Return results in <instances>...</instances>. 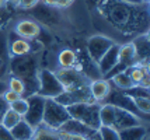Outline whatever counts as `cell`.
Returning <instances> with one entry per match:
<instances>
[{
  "label": "cell",
  "instance_id": "cell-9",
  "mask_svg": "<svg viewBox=\"0 0 150 140\" xmlns=\"http://www.w3.org/2000/svg\"><path fill=\"white\" fill-rule=\"evenodd\" d=\"M115 42L104 35H93L88 38L87 44H86V52L90 56L93 62L98 63V60L101 59L104 53L114 45Z\"/></svg>",
  "mask_w": 150,
  "mask_h": 140
},
{
  "label": "cell",
  "instance_id": "cell-45",
  "mask_svg": "<svg viewBox=\"0 0 150 140\" xmlns=\"http://www.w3.org/2000/svg\"><path fill=\"white\" fill-rule=\"evenodd\" d=\"M31 140H34V139H31Z\"/></svg>",
  "mask_w": 150,
  "mask_h": 140
},
{
  "label": "cell",
  "instance_id": "cell-34",
  "mask_svg": "<svg viewBox=\"0 0 150 140\" xmlns=\"http://www.w3.org/2000/svg\"><path fill=\"white\" fill-rule=\"evenodd\" d=\"M1 97H3V100L6 101V102L8 104V105H10L11 102H14L16 100H18V98H20V95H18V94L13 93V91H11V90H8V88H7V90H6V93L3 94Z\"/></svg>",
  "mask_w": 150,
  "mask_h": 140
},
{
  "label": "cell",
  "instance_id": "cell-39",
  "mask_svg": "<svg viewBox=\"0 0 150 140\" xmlns=\"http://www.w3.org/2000/svg\"><path fill=\"white\" fill-rule=\"evenodd\" d=\"M7 109H8V104L0 95V122H1V118H3V115H4V112H6Z\"/></svg>",
  "mask_w": 150,
  "mask_h": 140
},
{
  "label": "cell",
  "instance_id": "cell-13",
  "mask_svg": "<svg viewBox=\"0 0 150 140\" xmlns=\"http://www.w3.org/2000/svg\"><path fill=\"white\" fill-rule=\"evenodd\" d=\"M133 48H135V53H136V62L142 65H149V35L147 32L139 34L135 39L132 41Z\"/></svg>",
  "mask_w": 150,
  "mask_h": 140
},
{
  "label": "cell",
  "instance_id": "cell-38",
  "mask_svg": "<svg viewBox=\"0 0 150 140\" xmlns=\"http://www.w3.org/2000/svg\"><path fill=\"white\" fill-rule=\"evenodd\" d=\"M0 140H14L13 136H11L10 129H7L6 126H3L1 123H0Z\"/></svg>",
  "mask_w": 150,
  "mask_h": 140
},
{
  "label": "cell",
  "instance_id": "cell-25",
  "mask_svg": "<svg viewBox=\"0 0 150 140\" xmlns=\"http://www.w3.org/2000/svg\"><path fill=\"white\" fill-rule=\"evenodd\" d=\"M115 116V107L111 104H103L100 107V123L101 126H111L114 123Z\"/></svg>",
  "mask_w": 150,
  "mask_h": 140
},
{
  "label": "cell",
  "instance_id": "cell-1",
  "mask_svg": "<svg viewBox=\"0 0 150 140\" xmlns=\"http://www.w3.org/2000/svg\"><path fill=\"white\" fill-rule=\"evenodd\" d=\"M98 11L104 14L107 20L115 28L125 34L147 31V11L137 6H132L121 0H94Z\"/></svg>",
  "mask_w": 150,
  "mask_h": 140
},
{
  "label": "cell",
  "instance_id": "cell-5",
  "mask_svg": "<svg viewBox=\"0 0 150 140\" xmlns=\"http://www.w3.org/2000/svg\"><path fill=\"white\" fill-rule=\"evenodd\" d=\"M38 83L39 86L37 94L44 98H56L59 94L63 93V87L58 77L48 69H42L38 72Z\"/></svg>",
  "mask_w": 150,
  "mask_h": 140
},
{
  "label": "cell",
  "instance_id": "cell-3",
  "mask_svg": "<svg viewBox=\"0 0 150 140\" xmlns=\"http://www.w3.org/2000/svg\"><path fill=\"white\" fill-rule=\"evenodd\" d=\"M100 107H101L100 102H93V104H76V105H70L66 108H67V112L72 119H76L86 126L97 130L101 126Z\"/></svg>",
  "mask_w": 150,
  "mask_h": 140
},
{
  "label": "cell",
  "instance_id": "cell-33",
  "mask_svg": "<svg viewBox=\"0 0 150 140\" xmlns=\"http://www.w3.org/2000/svg\"><path fill=\"white\" fill-rule=\"evenodd\" d=\"M41 1L45 3L46 6L55 7V8H66L74 3V0H41Z\"/></svg>",
  "mask_w": 150,
  "mask_h": 140
},
{
  "label": "cell",
  "instance_id": "cell-26",
  "mask_svg": "<svg viewBox=\"0 0 150 140\" xmlns=\"http://www.w3.org/2000/svg\"><path fill=\"white\" fill-rule=\"evenodd\" d=\"M110 81H112V84L117 87L118 90H122V91H125V90H129V88H132V87H133L132 80L129 79V76L125 73V72H121V73L115 74L114 77H111V79H110Z\"/></svg>",
  "mask_w": 150,
  "mask_h": 140
},
{
  "label": "cell",
  "instance_id": "cell-24",
  "mask_svg": "<svg viewBox=\"0 0 150 140\" xmlns=\"http://www.w3.org/2000/svg\"><path fill=\"white\" fill-rule=\"evenodd\" d=\"M33 139L34 140H62L58 130L49 129V127L44 126V125H39L38 127H35Z\"/></svg>",
  "mask_w": 150,
  "mask_h": 140
},
{
  "label": "cell",
  "instance_id": "cell-43",
  "mask_svg": "<svg viewBox=\"0 0 150 140\" xmlns=\"http://www.w3.org/2000/svg\"><path fill=\"white\" fill-rule=\"evenodd\" d=\"M6 3H7V0H0V8L6 6Z\"/></svg>",
  "mask_w": 150,
  "mask_h": 140
},
{
  "label": "cell",
  "instance_id": "cell-23",
  "mask_svg": "<svg viewBox=\"0 0 150 140\" xmlns=\"http://www.w3.org/2000/svg\"><path fill=\"white\" fill-rule=\"evenodd\" d=\"M58 63L59 67H76L77 66V55L72 49H63L58 55Z\"/></svg>",
  "mask_w": 150,
  "mask_h": 140
},
{
  "label": "cell",
  "instance_id": "cell-40",
  "mask_svg": "<svg viewBox=\"0 0 150 140\" xmlns=\"http://www.w3.org/2000/svg\"><path fill=\"white\" fill-rule=\"evenodd\" d=\"M121 1L132 4V6H142V0H121Z\"/></svg>",
  "mask_w": 150,
  "mask_h": 140
},
{
  "label": "cell",
  "instance_id": "cell-10",
  "mask_svg": "<svg viewBox=\"0 0 150 140\" xmlns=\"http://www.w3.org/2000/svg\"><path fill=\"white\" fill-rule=\"evenodd\" d=\"M105 104H111L114 107L125 109V111H128V112H132L133 115H136V116H139V118L142 119V113L137 111L136 105H135V102H133V98L129 97V95H126L122 90H111L110 95H108L107 100H105Z\"/></svg>",
  "mask_w": 150,
  "mask_h": 140
},
{
  "label": "cell",
  "instance_id": "cell-35",
  "mask_svg": "<svg viewBox=\"0 0 150 140\" xmlns=\"http://www.w3.org/2000/svg\"><path fill=\"white\" fill-rule=\"evenodd\" d=\"M41 0H18V6L21 8H25V10H31L34 6H37Z\"/></svg>",
  "mask_w": 150,
  "mask_h": 140
},
{
  "label": "cell",
  "instance_id": "cell-31",
  "mask_svg": "<svg viewBox=\"0 0 150 140\" xmlns=\"http://www.w3.org/2000/svg\"><path fill=\"white\" fill-rule=\"evenodd\" d=\"M7 88L8 90H11L13 93L18 94L20 97H23L24 93H25V86H24V83L20 80V79H16V77H11L8 83H7Z\"/></svg>",
  "mask_w": 150,
  "mask_h": 140
},
{
  "label": "cell",
  "instance_id": "cell-7",
  "mask_svg": "<svg viewBox=\"0 0 150 140\" xmlns=\"http://www.w3.org/2000/svg\"><path fill=\"white\" fill-rule=\"evenodd\" d=\"M53 100L59 102L60 105H63V107H70V105H76V104H93V102H96L91 93H90V87L88 86L73 88V90H63V93L59 94Z\"/></svg>",
  "mask_w": 150,
  "mask_h": 140
},
{
  "label": "cell",
  "instance_id": "cell-41",
  "mask_svg": "<svg viewBox=\"0 0 150 140\" xmlns=\"http://www.w3.org/2000/svg\"><path fill=\"white\" fill-rule=\"evenodd\" d=\"M87 139H88V140H103V139H101V136H100V133H98L97 130H94V132H93V133L90 134V136H88Z\"/></svg>",
  "mask_w": 150,
  "mask_h": 140
},
{
  "label": "cell",
  "instance_id": "cell-30",
  "mask_svg": "<svg viewBox=\"0 0 150 140\" xmlns=\"http://www.w3.org/2000/svg\"><path fill=\"white\" fill-rule=\"evenodd\" d=\"M133 102H135V105H136L137 111L144 115V118H147V115L150 113V101L149 98H146V97H136V98H133Z\"/></svg>",
  "mask_w": 150,
  "mask_h": 140
},
{
  "label": "cell",
  "instance_id": "cell-20",
  "mask_svg": "<svg viewBox=\"0 0 150 140\" xmlns=\"http://www.w3.org/2000/svg\"><path fill=\"white\" fill-rule=\"evenodd\" d=\"M125 73L129 76V79L132 80L133 86H140L142 81L146 76H150L149 74V65H142V63H135L129 66Z\"/></svg>",
  "mask_w": 150,
  "mask_h": 140
},
{
  "label": "cell",
  "instance_id": "cell-8",
  "mask_svg": "<svg viewBox=\"0 0 150 140\" xmlns=\"http://www.w3.org/2000/svg\"><path fill=\"white\" fill-rule=\"evenodd\" d=\"M27 102H28V108H27V112L23 116V119L35 129L39 125H42V116H44V109H45V98L38 95V94H33V95L27 97Z\"/></svg>",
  "mask_w": 150,
  "mask_h": 140
},
{
  "label": "cell",
  "instance_id": "cell-17",
  "mask_svg": "<svg viewBox=\"0 0 150 140\" xmlns=\"http://www.w3.org/2000/svg\"><path fill=\"white\" fill-rule=\"evenodd\" d=\"M118 51H119V45H118V44H114L104 53V56L98 60L97 66H98V70H100V73H101L103 77L118 63Z\"/></svg>",
  "mask_w": 150,
  "mask_h": 140
},
{
  "label": "cell",
  "instance_id": "cell-32",
  "mask_svg": "<svg viewBox=\"0 0 150 140\" xmlns=\"http://www.w3.org/2000/svg\"><path fill=\"white\" fill-rule=\"evenodd\" d=\"M124 93L126 95L132 97V98H136V97H146V98H149V88H146V87L133 86L129 90H125Z\"/></svg>",
  "mask_w": 150,
  "mask_h": 140
},
{
  "label": "cell",
  "instance_id": "cell-22",
  "mask_svg": "<svg viewBox=\"0 0 150 140\" xmlns=\"http://www.w3.org/2000/svg\"><path fill=\"white\" fill-rule=\"evenodd\" d=\"M119 139L121 140H146L147 137V127L144 125L132 126L124 130H119Z\"/></svg>",
  "mask_w": 150,
  "mask_h": 140
},
{
  "label": "cell",
  "instance_id": "cell-42",
  "mask_svg": "<svg viewBox=\"0 0 150 140\" xmlns=\"http://www.w3.org/2000/svg\"><path fill=\"white\" fill-rule=\"evenodd\" d=\"M6 90H7V83L4 80H0V95H3L6 93Z\"/></svg>",
  "mask_w": 150,
  "mask_h": 140
},
{
  "label": "cell",
  "instance_id": "cell-36",
  "mask_svg": "<svg viewBox=\"0 0 150 140\" xmlns=\"http://www.w3.org/2000/svg\"><path fill=\"white\" fill-rule=\"evenodd\" d=\"M7 63H8V58L0 55V80H4V74L7 73Z\"/></svg>",
  "mask_w": 150,
  "mask_h": 140
},
{
  "label": "cell",
  "instance_id": "cell-19",
  "mask_svg": "<svg viewBox=\"0 0 150 140\" xmlns=\"http://www.w3.org/2000/svg\"><path fill=\"white\" fill-rule=\"evenodd\" d=\"M118 63L124 65L126 69L132 65L137 63L136 62V53H135V48L132 42L119 45V51H118Z\"/></svg>",
  "mask_w": 150,
  "mask_h": 140
},
{
  "label": "cell",
  "instance_id": "cell-44",
  "mask_svg": "<svg viewBox=\"0 0 150 140\" xmlns=\"http://www.w3.org/2000/svg\"><path fill=\"white\" fill-rule=\"evenodd\" d=\"M7 3H13V4H18V0H7Z\"/></svg>",
  "mask_w": 150,
  "mask_h": 140
},
{
  "label": "cell",
  "instance_id": "cell-15",
  "mask_svg": "<svg viewBox=\"0 0 150 140\" xmlns=\"http://www.w3.org/2000/svg\"><path fill=\"white\" fill-rule=\"evenodd\" d=\"M7 48H8L11 56H24V55H30L33 46H31V42L28 39H24V38L18 37L17 34L14 32L8 38Z\"/></svg>",
  "mask_w": 150,
  "mask_h": 140
},
{
  "label": "cell",
  "instance_id": "cell-37",
  "mask_svg": "<svg viewBox=\"0 0 150 140\" xmlns=\"http://www.w3.org/2000/svg\"><path fill=\"white\" fill-rule=\"evenodd\" d=\"M59 132V130H58ZM60 134V139L62 140H88L84 136H79V134H70V133H65V132H59Z\"/></svg>",
  "mask_w": 150,
  "mask_h": 140
},
{
  "label": "cell",
  "instance_id": "cell-4",
  "mask_svg": "<svg viewBox=\"0 0 150 140\" xmlns=\"http://www.w3.org/2000/svg\"><path fill=\"white\" fill-rule=\"evenodd\" d=\"M70 119L67 108L60 105L53 98H45V109L42 116V125L53 130H59L60 126Z\"/></svg>",
  "mask_w": 150,
  "mask_h": 140
},
{
  "label": "cell",
  "instance_id": "cell-21",
  "mask_svg": "<svg viewBox=\"0 0 150 140\" xmlns=\"http://www.w3.org/2000/svg\"><path fill=\"white\" fill-rule=\"evenodd\" d=\"M10 132L14 140H31L34 137L35 129L31 125H28L24 119H21L16 126L10 129Z\"/></svg>",
  "mask_w": 150,
  "mask_h": 140
},
{
  "label": "cell",
  "instance_id": "cell-11",
  "mask_svg": "<svg viewBox=\"0 0 150 140\" xmlns=\"http://www.w3.org/2000/svg\"><path fill=\"white\" fill-rule=\"evenodd\" d=\"M137 125H143L142 119L139 116L115 107V116H114V123H112V127L115 130L119 132V130H124V129H128V127L132 126H137Z\"/></svg>",
  "mask_w": 150,
  "mask_h": 140
},
{
  "label": "cell",
  "instance_id": "cell-28",
  "mask_svg": "<svg viewBox=\"0 0 150 140\" xmlns=\"http://www.w3.org/2000/svg\"><path fill=\"white\" fill-rule=\"evenodd\" d=\"M97 132L100 133L103 140H121L119 139V133L118 130H115L111 126H100L97 129Z\"/></svg>",
  "mask_w": 150,
  "mask_h": 140
},
{
  "label": "cell",
  "instance_id": "cell-2",
  "mask_svg": "<svg viewBox=\"0 0 150 140\" xmlns=\"http://www.w3.org/2000/svg\"><path fill=\"white\" fill-rule=\"evenodd\" d=\"M8 70L11 77L20 79L25 86V93L23 98H27L33 94H37L38 90V62L31 55L13 56L8 63Z\"/></svg>",
  "mask_w": 150,
  "mask_h": 140
},
{
  "label": "cell",
  "instance_id": "cell-18",
  "mask_svg": "<svg viewBox=\"0 0 150 140\" xmlns=\"http://www.w3.org/2000/svg\"><path fill=\"white\" fill-rule=\"evenodd\" d=\"M59 132H65V133H70V134H79V136H84V137H88L90 134L94 132V129L91 127L86 126L83 125L81 122H79L76 119H70L67 120L66 123H63L60 129H59Z\"/></svg>",
  "mask_w": 150,
  "mask_h": 140
},
{
  "label": "cell",
  "instance_id": "cell-27",
  "mask_svg": "<svg viewBox=\"0 0 150 140\" xmlns=\"http://www.w3.org/2000/svg\"><path fill=\"white\" fill-rule=\"evenodd\" d=\"M21 119H23V118L20 116L18 113H16L13 109L8 108L6 112H4V115H3V118H1V122H0V123H1L3 126H6L7 129H11V127L16 126Z\"/></svg>",
  "mask_w": 150,
  "mask_h": 140
},
{
  "label": "cell",
  "instance_id": "cell-14",
  "mask_svg": "<svg viewBox=\"0 0 150 140\" xmlns=\"http://www.w3.org/2000/svg\"><path fill=\"white\" fill-rule=\"evenodd\" d=\"M14 32L17 34L18 37H21V38L30 41L39 37L41 25L33 20H21L20 23H17V25L14 28Z\"/></svg>",
  "mask_w": 150,
  "mask_h": 140
},
{
  "label": "cell",
  "instance_id": "cell-6",
  "mask_svg": "<svg viewBox=\"0 0 150 140\" xmlns=\"http://www.w3.org/2000/svg\"><path fill=\"white\" fill-rule=\"evenodd\" d=\"M53 73L60 81L63 90H73V88H79V87L90 86V80L81 72H79L76 67H67V69L59 67Z\"/></svg>",
  "mask_w": 150,
  "mask_h": 140
},
{
  "label": "cell",
  "instance_id": "cell-29",
  "mask_svg": "<svg viewBox=\"0 0 150 140\" xmlns=\"http://www.w3.org/2000/svg\"><path fill=\"white\" fill-rule=\"evenodd\" d=\"M10 109H13L16 113H18L20 116L23 118L27 112V108H28V102H27V98H23V97H20L18 100H16L14 102H11L10 105H8Z\"/></svg>",
  "mask_w": 150,
  "mask_h": 140
},
{
  "label": "cell",
  "instance_id": "cell-12",
  "mask_svg": "<svg viewBox=\"0 0 150 140\" xmlns=\"http://www.w3.org/2000/svg\"><path fill=\"white\" fill-rule=\"evenodd\" d=\"M33 15L42 24H46V25H55L59 21V14L58 10L55 7L46 6L45 3L39 1L37 6H34L33 8Z\"/></svg>",
  "mask_w": 150,
  "mask_h": 140
},
{
  "label": "cell",
  "instance_id": "cell-16",
  "mask_svg": "<svg viewBox=\"0 0 150 140\" xmlns=\"http://www.w3.org/2000/svg\"><path fill=\"white\" fill-rule=\"evenodd\" d=\"M90 93H91L93 98L96 102H104L107 100V97L110 95L112 87L110 80H105V79H98V80L90 81Z\"/></svg>",
  "mask_w": 150,
  "mask_h": 140
}]
</instances>
